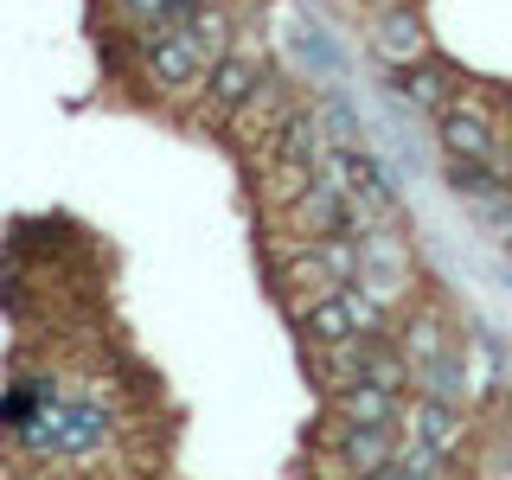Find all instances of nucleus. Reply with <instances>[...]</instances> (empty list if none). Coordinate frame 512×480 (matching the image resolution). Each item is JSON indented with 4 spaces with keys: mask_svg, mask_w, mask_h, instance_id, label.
<instances>
[{
    "mask_svg": "<svg viewBox=\"0 0 512 480\" xmlns=\"http://www.w3.org/2000/svg\"><path fill=\"white\" fill-rule=\"evenodd\" d=\"M359 269H365L359 231H340V237H295V244L276 256V282L288 288V308H301V301H314V295H333V288L359 282Z\"/></svg>",
    "mask_w": 512,
    "mask_h": 480,
    "instance_id": "obj_1",
    "label": "nucleus"
},
{
    "mask_svg": "<svg viewBox=\"0 0 512 480\" xmlns=\"http://www.w3.org/2000/svg\"><path fill=\"white\" fill-rule=\"evenodd\" d=\"M416 397H436V404H468V359H461V340L442 352L436 365L416 372Z\"/></svg>",
    "mask_w": 512,
    "mask_h": 480,
    "instance_id": "obj_18",
    "label": "nucleus"
},
{
    "mask_svg": "<svg viewBox=\"0 0 512 480\" xmlns=\"http://www.w3.org/2000/svg\"><path fill=\"white\" fill-rule=\"evenodd\" d=\"M295 109H301V96H295V77H288V71H269V77H263V90H256L250 103L237 109L231 135L244 141V148H256V154H263V148H269V135H276V128H282L288 116H295Z\"/></svg>",
    "mask_w": 512,
    "mask_h": 480,
    "instance_id": "obj_9",
    "label": "nucleus"
},
{
    "mask_svg": "<svg viewBox=\"0 0 512 480\" xmlns=\"http://www.w3.org/2000/svg\"><path fill=\"white\" fill-rule=\"evenodd\" d=\"M378 480H455V461H442V455H429V448L404 442V448H397V461Z\"/></svg>",
    "mask_w": 512,
    "mask_h": 480,
    "instance_id": "obj_19",
    "label": "nucleus"
},
{
    "mask_svg": "<svg viewBox=\"0 0 512 480\" xmlns=\"http://www.w3.org/2000/svg\"><path fill=\"white\" fill-rule=\"evenodd\" d=\"M320 436L327 442H314V448H320L327 480H378L397 461V448H404V429H359V423H340V416H327Z\"/></svg>",
    "mask_w": 512,
    "mask_h": 480,
    "instance_id": "obj_5",
    "label": "nucleus"
},
{
    "mask_svg": "<svg viewBox=\"0 0 512 480\" xmlns=\"http://www.w3.org/2000/svg\"><path fill=\"white\" fill-rule=\"evenodd\" d=\"M192 7H199V0H109V20H116V26H128V32L141 39V32L180 26Z\"/></svg>",
    "mask_w": 512,
    "mask_h": 480,
    "instance_id": "obj_17",
    "label": "nucleus"
},
{
    "mask_svg": "<svg viewBox=\"0 0 512 480\" xmlns=\"http://www.w3.org/2000/svg\"><path fill=\"white\" fill-rule=\"evenodd\" d=\"M263 77H269V58H263V39H237L231 52H224L212 71H205V84H199V103L186 109V122L192 128H231L237 122V109L250 103L256 90H263Z\"/></svg>",
    "mask_w": 512,
    "mask_h": 480,
    "instance_id": "obj_2",
    "label": "nucleus"
},
{
    "mask_svg": "<svg viewBox=\"0 0 512 480\" xmlns=\"http://www.w3.org/2000/svg\"><path fill=\"white\" fill-rule=\"evenodd\" d=\"M276 218H282L288 244H295V237H340V231H365V224H372L359 205L346 199V186L333 180V173H314V186L301 192L288 212H276Z\"/></svg>",
    "mask_w": 512,
    "mask_h": 480,
    "instance_id": "obj_7",
    "label": "nucleus"
},
{
    "mask_svg": "<svg viewBox=\"0 0 512 480\" xmlns=\"http://www.w3.org/2000/svg\"><path fill=\"white\" fill-rule=\"evenodd\" d=\"M397 96L416 103V109H429V116H442V109L461 96V77L448 71V64L423 58V64H404V71H397Z\"/></svg>",
    "mask_w": 512,
    "mask_h": 480,
    "instance_id": "obj_15",
    "label": "nucleus"
},
{
    "mask_svg": "<svg viewBox=\"0 0 512 480\" xmlns=\"http://www.w3.org/2000/svg\"><path fill=\"white\" fill-rule=\"evenodd\" d=\"M384 327H391V314H384L359 282H346V288H333V295H314V301H301V308H295V333H301V346H308V352L314 346L359 340V333H384Z\"/></svg>",
    "mask_w": 512,
    "mask_h": 480,
    "instance_id": "obj_3",
    "label": "nucleus"
},
{
    "mask_svg": "<svg viewBox=\"0 0 512 480\" xmlns=\"http://www.w3.org/2000/svg\"><path fill=\"white\" fill-rule=\"evenodd\" d=\"M359 244H365V269H359V288L378 301L384 314H397L410 301V244L397 237V224L391 218H372L359 231Z\"/></svg>",
    "mask_w": 512,
    "mask_h": 480,
    "instance_id": "obj_6",
    "label": "nucleus"
},
{
    "mask_svg": "<svg viewBox=\"0 0 512 480\" xmlns=\"http://www.w3.org/2000/svg\"><path fill=\"white\" fill-rule=\"evenodd\" d=\"M372 52L391 64V71H404V64H423V58H429V32H423V20H416L404 0H397V7H378Z\"/></svg>",
    "mask_w": 512,
    "mask_h": 480,
    "instance_id": "obj_14",
    "label": "nucleus"
},
{
    "mask_svg": "<svg viewBox=\"0 0 512 480\" xmlns=\"http://www.w3.org/2000/svg\"><path fill=\"white\" fill-rule=\"evenodd\" d=\"M391 352V333H359V340H340V346H314V378L327 384H352V378H372L378 372V359Z\"/></svg>",
    "mask_w": 512,
    "mask_h": 480,
    "instance_id": "obj_13",
    "label": "nucleus"
},
{
    "mask_svg": "<svg viewBox=\"0 0 512 480\" xmlns=\"http://www.w3.org/2000/svg\"><path fill=\"white\" fill-rule=\"evenodd\" d=\"M135 64H141V84L154 96H167V103H180V96H199L205 84V52L192 45L186 26H160V32H141L135 39Z\"/></svg>",
    "mask_w": 512,
    "mask_h": 480,
    "instance_id": "obj_4",
    "label": "nucleus"
},
{
    "mask_svg": "<svg viewBox=\"0 0 512 480\" xmlns=\"http://www.w3.org/2000/svg\"><path fill=\"white\" fill-rule=\"evenodd\" d=\"M455 346V333H448V320H442V308H416L404 327H397V352L423 372V365H436L442 352Z\"/></svg>",
    "mask_w": 512,
    "mask_h": 480,
    "instance_id": "obj_16",
    "label": "nucleus"
},
{
    "mask_svg": "<svg viewBox=\"0 0 512 480\" xmlns=\"http://www.w3.org/2000/svg\"><path fill=\"white\" fill-rule=\"evenodd\" d=\"M365 7H397V0H365Z\"/></svg>",
    "mask_w": 512,
    "mask_h": 480,
    "instance_id": "obj_20",
    "label": "nucleus"
},
{
    "mask_svg": "<svg viewBox=\"0 0 512 480\" xmlns=\"http://www.w3.org/2000/svg\"><path fill=\"white\" fill-rule=\"evenodd\" d=\"M333 154V135H327V116L320 109H308L301 103L295 116H288L276 135H269V148L256 154L263 167H320V160Z\"/></svg>",
    "mask_w": 512,
    "mask_h": 480,
    "instance_id": "obj_10",
    "label": "nucleus"
},
{
    "mask_svg": "<svg viewBox=\"0 0 512 480\" xmlns=\"http://www.w3.org/2000/svg\"><path fill=\"white\" fill-rule=\"evenodd\" d=\"M404 410H410V391L378 384V378H352V384H333L327 391V416L359 423V429H404Z\"/></svg>",
    "mask_w": 512,
    "mask_h": 480,
    "instance_id": "obj_8",
    "label": "nucleus"
},
{
    "mask_svg": "<svg viewBox=\"0 0 512 480\" xmlns=\"http://www.w3.org/2000/svg\"><path fill=\"white\" fill-rule=\"evenodd\" d=\"M320 173H333V180L346 186V199L359 205L365 218H391V186H384V173H378V160L352 141V148H333L327 160H320Z\"/></svg>",
    "mask_w": 512,
    "mask_h": 480,
    "instance_id": "obj_11",
    "label": "nucleus"
},
{
    "mask_svg": "<svg viewBox=\"0 0 512 480\" xmlns=\"http://www.w3.org/2000/svg\"><path fill=\"white\" fill-rule=\"evenodd\" d=\"M404 442L429 448V455L455 461L461 442H468V410L461 404H436V397H416V404L404 410Z\"/></svg>",
    "mask_w": 512,
    "mask_h": 480,
    "instance_id": "obj_12",
    "label": "nucleus"
}]
</instances>
